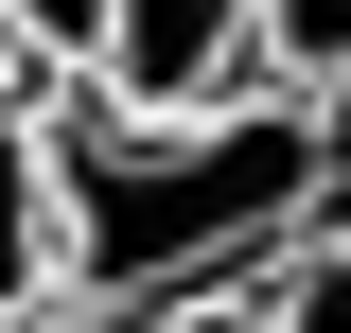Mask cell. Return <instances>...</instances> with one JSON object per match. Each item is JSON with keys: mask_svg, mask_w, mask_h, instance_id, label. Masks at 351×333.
Here are the masks:
<instances>
[{"mask_svg": "<svg viewBox=\"0 0 351 333\" xmlns=\"http://www.w3.org/2000/svg\"><path fill=\"white\" fill-rule=\"evenodd\" d=\"M53 281L71 298H158L263 263L316 193V88H246V106H193V123H123V106H71L53 88Z\"/></svg>", "mask_w": 351, "mask_h": 333, "instance_id": "1", "label": "cell"}, {"mask_svg": "<svg viewBox=\"0 0 351 333\" xmlns=\"http://www.w3.org/2000/svg\"><path fill=\"white\" fill-rule=\"evenodd\" d=\"M263 71V0H106V53L71 71V106H123V123H193V106H246Z\"/></svg>", "mask_w": 351, "mask_h": 333, "instance_id": "2", "label": "cell"}, {"mask_svg": "<svg viewBox=\"0 0 351 333\" xmlns=\"http://www.w3.org/2000/svg\"><path fill=\"white\" fill-rule=\"evenodd\" d=\"M53 281V123L36 106H0V316Z\"/></svg>", "mask_w": 351, "mask_h": 333, "instance_id": "3", "label": "cell"}, {"mask_svg": "<svg viewBox=\"0 0 351 333\" xmlns=\"http://www.w3.org/2000/svg\"><path fill=\"white\" fill-rule=\"evenodd\" d=\"M263 316L281 333H351V228H281L263 246Z\"/></svg>", "mask_w": 351, "mask_h": 333, "instance_id": "4", "label": "cell"}, {"mask_svg": "<svg viewBox=\"0 0 351 333\" xmlns=\"http://www.w3.org/2000/svg\"><path fill=\"white\" fill-rule=\"evenodd\" d=\"M141 333H281L263 316V263H211V281H158V298H123Z\"/></svg>", "mask_w": 351, "mask_h": 333, "instance_id": "5", "label": "cell"}, {"mask_svg": "<svg viewBox=\"0 0 351 333\" xmlns=\"http://www.w3.org/2000/svg\"><path fill=\"white\" fill-rule=\"evenodd\" d=\"M263 71L281 88H351V0H263Z\"/></svg>", "mask_w": 351, "mask_h": 333, "instance_id": "6", "label": "cell"}, {"mask_svg": "<svg viewBox=\"0 0 351 333\" xmlns=\"http://www.w3.org/2000/svg\"><path fill=\"white\" fill-rule=\"evenodd\" d=\"M0 36L36 53V71H53V88H71V71H88V53H106V0H0Z\"/></svg>", "mask_w": 351, "mask_h": 333, "instance_id": "7", "label": "cell"}, {"mask_svg": "<svg viewBox=\"0 0 351 333\" xmlns=\"http://www.w3.org/2000/svg\"><path fill=\"white\" fill-rule=\"evenodd\" d=\"M0 333H141V316H123V298H71V281H36V298H18Z\"/></svg>", "mask_w": 351, "mask_h": 333, "instance_id": "8", "label": "cell"}, {"mask_svg": "<svg viewBox=\"0 0 351 333\" xmlns=\"http://www.w3.org/2000/svg\"><path fill=\"white\" fill-rule=\"evenodd\" d=\"M0 106H53V71H36V53H18V36H0Z\"/></svg>", "mask_w": 351, "mask_h": 333, "instance_id": "9", "label": "cell"}]
</instances>
